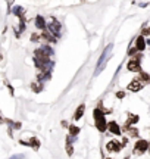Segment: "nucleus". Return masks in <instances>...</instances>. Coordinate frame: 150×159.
Returning <instances> with one entry per match:
<instances>
[{
  "mask_svg": "<svg viewBox=\"0 0 150 159\" xmlns=\"http://www.w3.org/2000/svg\"><path fill=\"white\" fill-rule=\"evenodd\" d=\"M66 153L69 155V156H71L72 153H74V149H72V144H69V143H66Z\"/></svg>",
  "mask_w": 150,
  "mask_h": 159,
  "instance_id": "nucleus-16",
  "label": "nucleus"
},
{
  "mask_svg": "<svg viewBox=\"0 0 150 159\" xmlns=\"http://www.w3.org/2000/svg\"><path fill=\"white\" fill-rule=\"evenodd\" d=\"M106 130H109L112 134H115V136H121L122 130L119 128V125L116 124L115 121H110V122H108V125H106Z\"/></svg>",
  "mask_w": 150,
  "mask_h": 159,
  "instance_id": "nucleus-6",
  "label": "nucleus"
},
{
  "mask_svg": "<svg viewBox=\"0 0 150 159\" xmlns=\"http://www.w3.org/2000/svg\"><path fill=\"white\" fill-rule=\"evenodd\" d=\"M27 146H31V148H34V149H38L40 148V142H38V139L33 137V139H29V142L27 143Z\"/></svg>",
  "mask_w": 150,
  "mask_h": 159,
  "instance_id": "nucleus-13",
  "label": "nucleus"
},
{
  "mask_svg": "<svg viewBox=\"0 0 150 159\" xmlns=\"http://www.w3.org/2000/svg\"><path fill=\"white\" fill-rule=\"evenodd\" d=\"M47 28H49V33L56 39L59 34H60V30H62V25H60V22H58V21H53V22H50L49 25H46Z\"/></svg>",
  "mask_w": 150,
  "mask_h": 159,
  "instance_id": "nucleus-3",
  "label": "nucleus"
},
{
  "mask_svg": "<svg viewBox=\"0 0 150 159\" xmlns=\"http://www.w3.org/2000/svg\"><path fill=\"white\" fill-rule=\"evenodd\" d=\"M124 96H125L124 91H118V93H116V97H118V99H124Z\"/></svg>",
  "mask_w": 150,
  "mask_h": 159,
  "instance_id": "nucleus-20",
  "label": "nucleus"
},
{
  "mask_svg": "<svg viewBox=\"0 0 150 159\" xmlns=\"http://www.w3.org/2000/svg\"><path fill=\"white\" fill-rule=\"evenodd\" d=\"M68 128H69V134H71V137H72V139H75V137L80 134V128H78L77 125H69Z\"/></svg>",
  "mask_w": 150,
  "mask_h": 159,
  "instance_id": "nucleus-12",
  "label": "nucleus"
},
{
  "mask_svg": "<svg viewBox=\"0 0 150 159\" xmlns=\"http://www.w3.org/2000/svg\"><path fill=\"white\" fill-rule=\"evenodd\" d=\"M147 148H149V142L147 140H137V143H135V148H134V153H144L146 150H147Z\"/></svg>",
  "mask_w": 150,
  "mask_h": 159,
  "instance_id": "nucleus-4",
  "label": "nucleus"
},
{
  "mask_svg": "<svg viewBox=\"0 0 150 159\" xmlns=\"http://www.w3.org/2000/svg\"><path fill=\"white\" fill-rule=\"evenodd\" d=\"M9 159H24V155H13Z\"/></svg>",
  "mask_w": 150,
  "mask_h": 159,
  "instance_id": "nucleus-21",
  "label": "nucleus"
},
{
  "mask_svg": "<svg viewBox=\"0 0 150 159\" xmlns=\"http://www.w3.org/2000/svg\"><path fill=\"white\" fill-rule=\"evenodd\" d=\"M35 27L40 30H46V21H44V18L40 16V15L35 18Z\"/></svg>",
  "mask_w": 150,
  "mask_h": 159,
  "instance_id": "nucleus-11",
  "label": "nucleus"
},
{
  "mask_svg": "<svg viewBox=\"0 0 150 159\" xmlns=\"http://www.w3.org/2000/svg\"><path fill=\"white\" fill-rule=\"evenodd\" d=\"M139 80L143 83V84L149 83V74H147V72H143V71H140V78Z\"/></svg>",
  "mask_w": 150,
  "mask_h": 159,
  "instance_id": "nucleus-15",
  "label": "nucleus"
},
{
  "mask_svg": "<svg viewBox=\"0 0 150 159\" xmlns=\"http://www.w3.org/2000/svg\"><path fill=\"white\" fill-rule=\"evenodd\" d=\"M94 124H96V128H97L100 133H104V131H106L108 122H106V118H104V112L99 108L94 111Z\"/></svg>",
  "mask_w": 150,
  "mask_h": 159,
  "instance_id": "nucleus-1",
  "label": "nucleus"
},
{
  "mask_svg": "<svg viewBox=\"0 0 150 159\" xmlns=\"http://www.w3.org/2000/svg\"><path fill=\"white\" fill-rule=\"evenodd\" d=\"M0 61H2V53H0Z\"/></svg>",
  "mask_w": 150,
  "mask_h": 159,
  "instance_id": "nucleus-24",
  "label": "nucleus"
},
{
  "mask_svg": "<svg viewBox=\"0 0 150 159\" xmlns=\"http://www.w3.org/2000/svg\"><path fill=\"white\" fill-rule=\"evenodd\" d=\"M128 69L130 71H133V72H140L141 71V65H140V62H137V61H130L128 62Z\"/></svg>",
  "mask_w": 150,
  "mask_h": 159,
  "instance_id": "nucleus-9",
  "label": "nucleus"
},
{
  "mask_svg": "<svg viewBox=\"0 0 150 159\" xmlns=\"http://www.w3.org/2000/svg\"><path fill=\"white\" fill-rule=\"evenodd\" d=\"M38 39H40V37H38V35H31V40H34V41H37V40H38Z\"/></svg>",
  "mask_w": 150,
  "mask_h": 159,
  "instance_id": "nucleus-22",
  "label": "nucleus"
},
{
  "mask_svg": "<svg viewBox=\"0 0 150 159\" xmlns=\"http://www.w3.org/2000/svg\"><path fill=\"white\" fill-rule=\"evenodd\" d=\"M41 37H43V39H46V40H49V41H52V43H55V41H56V39H55L53 35H50V33H47L46 30H43V34H41Z\"/></svg>",
  "mask_w": 150,
  "mask_h": 159,
  "instance_id": "nucleus-14",
  "label": "nucleus"
},
{
  "mask_svg": "<svg viewBox=\"0 0 150 159\" xmlns=\"http://www.w3.org/2000/svg\"><path fill=\"white\" fill-rule=\"evenodd\" d=\"M127 131H130V136H137L139 133H137V130L135 128H128Z\"/></svg>",
  "mask_w": 150,
  "mask_h": 159,
  "instance_id": "nucleus-18",
  "label": "nucleus"
},
{
  "mask_svg": "<svg viewBox=\"0 0 150 159\" xmlns=\"http://www.w3.org/2000/svg\"><path fill=\"white\" fill-rule=\"evenodd\" d=\"M143 87H144V84H143L139 78H134L133 81L128 84L127 89H128V90H131V91H139V90H141Z\"/></svg>",
  "mask_w": 150,
  "mask_h": 159,
  "instance_id": "nucleus-7",
  "label": "nucleus"
},
{
  "mask_svg": "<svg viewBox=\"0 0 150 159\" xmlns=\"http://www.w3.org/2000/svg\"><path fill=\"white\" fill-rule=\"evenodd\" d=\"M84 112H86V105H80V106L77 108V111H75V114H74L75 121H78V119L82 118V116H84Z\"/></svg>",
  "mask_w": 150,
  "mask_h": 159,
  "instance_id": "nucleus-10",
  "label": "nucleus"
},
{
  "mask_svg": "<svg viewBox=\"0 0 150 159\" xmlns=\"http://www.w3.org/2000/svg\"><path fill=\"white\" fill-rule=\"evenodd\" d=\"M146 44H147V41L144 40V37L143 35H139L137 39H135V50L137 52H143L146 49Z\"/></svg>",
  "mask_w": 150,
  "mask_h": 159,
  "instance_id": "nucleus-8",
  "label": "nucleus"
},
{
  "mask_svg": "<svg viewBox=\"0 0 150 159\" xmlns=\"http://www.w3.org/2000/svg\"><path fill=\"white\" fill-rule=\"evenodd\" d=\"M0 122H3V119H2V116H0Z\"/></svg>",
  "mask_w": 150,
  "mask_h": 159,
  "instance_id": "nucleus-23",
  "label": "nucleus"
},
{
  "mask_svg": "<svg viewBox=\"0 0 150 159\" xmlns=\"http://www.w3.org/2000/svg\"><path fill=\"white\" fill-rule=\"evenodd\" d=\"M106 159H110V158H106Z\"/></svg>",
  "mask_w": 150,
  "mask_h": 159,
  "instance_id": "nucleus-25",
  "label": "nucleus"
},
{
  "mask_svg": "<svg viewBox=\"0 0 150 159\" xmlns=\"http://www.w3.org/2000/svg\"><path fill=\"white\" fill-rule=\"evenodd\" d=\"M31 89H34V90L37 91V93H38V91L41 90V87H40V85H37V84H31Z\"/></svg>",
  "mask_w": 150,
  "mask_h": 159,
  "instance_id": "nucleus-19",
  "label": "nucleus"
},
{
  "mask_svg": "<svg viewBox=\"0 0 150 159\" xmlns=\"http://www.w3.org/2000/svg\"><path fill=\"white\" fill-rule=\"evenodd\" d=\"M106 149L109 150V152H112V153H118V152H121V143H118L116 140H110V142H108V144H106Z\"/></svg>",
  "mask_w": 150,
  "mask_h": 159,
  "instance_id": "nucleus-5",
  "label": "nucleus"
},
{
  "mask_svg": "<svg viewBox=\"0 0 150 159\" xmlns=\"http://www.w3.org/2000/svg\"><path fill=\"white\" fill-rule=\"evenodd\" d=\"M15 13H16L18 16H21V15L24 13V9L22 7H15Z\"/></svg>",
  "mask_w": 150,
  "mask_h": 159,
  "instance_id": "nucleus-17",
  "label": "nucleus"
},
{
  "mask_svg": "<svg viewBox=\"0 0 150 159\" xmlns=\"http://www.w3.org/2000/svg\"><path fill=\"white\" fill-rule=\"evenodd\" d=\"M110 50H112V44H108V46H106V49L103 50V53H102V56H100V59H99V62H97V69H96V72H94V75H99V74H100V69H102V65H103L104 61L108 59V55L110 53Z\"/></svg>",
  "mask_w": 150,
  "mask_h": 159,
  "instance_id": "nucleus-2",
  "label": "nucleus"
}]
</instances>
